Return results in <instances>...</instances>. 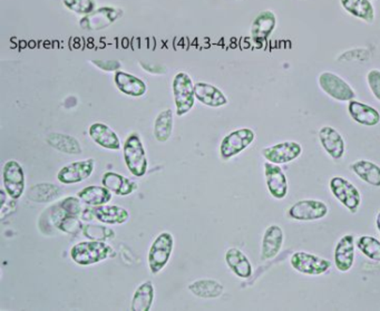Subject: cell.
<instances>
[{
  "instance_id": "1",
  "label": "cell",
  "mask_w": 380,
  "mask_h": 311,
  "mask_svg": "<svg viewBox=\"0 0 380 311\" xmlns=\"http://www.w3.org/2000/svg\"><path fill=\"white\" fill-rule=\"evenodd\" d=\"M113 255V249L105 241H84L75 245L71 250L73 260L81 265H91L108 259Z\"/></svg>"
},
{
  "instance_id": "2",
  "label": "cell",
  "mask_w": 380,
  "mask_h": 311,
  "mask_svg": "<svg viewBox=\"0 0 380 311\" xmlns=\"http://www.w3.org/2000/svg\"><path fill=\"white\" fill-rule=\"evenodd\" d=\"M123 153H124L126 166L130 173L138 178L145 175L148 171V158H146L143 143L138 134H130L126 138L124 148H123Z\"/></svg>"
},
{
  "instance_id": "3",
  "label": "cell",
  "mask_w": 380,
  "mask_h": 311,
  "mask_svg": "<svg viewBox=\"0 0 380 311\" xmlns=\"http://www.w3.org/2000/svg\"><path fill=\"white\" fill-rule=\"evenodd\" d=\"M84 202L79 199L78 197H67L61 201L57 202L53 207L48 208L46 211L43 212L41 219L45 220L47 227L57 228L59 222L64 220L65 218L69 215H74V217H81L85 208L83 205Z\"/></svg>"
},
{
  "instance_id": "4",
  "label": "cell",
  "mask_w": 380,
  "mask_h": 311,
  "mask_svg": "<svg viewBox=\"0 0 380 311\" xmlns=\"http://www.w3.org/2000/svg\"><path fill=\"white\" fill-rule=\"evenodd\" d=\"M173 94L176 114L183 116L191 111L195 103V90L191 77L187 73H178L173 79Z\"/></svg>"
},
{
  "instance_id": "5",
  "label": "cell",
  "mask_w": 380,
  "mask_h": 311,
  "mask_svg": "<svg viewBox=\"0 0 380 311\" xmlns=\"http://www.w3.org/2000/svg\"><path fill=\"white\" fill-rule=\"evenodd\" d=\"M124 11L114 6H103L97 8L90 15L83 16L79 27L85 31H98L108 29L115 21L122 19Z\"/></svg>"
},
{
  "instance_id": "6",
  "label": "cell",
  "mask_w": 380,
  "mask_h": 311,
  "mask_svg": "<svg viewBox=\"0 0 380 311\" xmlns=\"http://www.w3.org/2000/svg\"><path fill=\"white\" fill-rule=\"evenodd\" d=\"M173 235L169 233H161L154 240L148 253V267L153 275H158L168 265L173 251Z\"/></svg>"
},
{
  "instance_id": "7",
  "label": "cell",
  "mask_w": 380,
  "mask_h": 311,
  "mask_svg": "<svg viewBox=\"0 0 380 311\" xmlns=\"http://www.w3.org/2000/svg\"><path fill=\"white\" fill-rule=\"evenodd\" d=\"M319 85L322 90L334 100L350 102L356 97L355 91L352 90L351 86L334 73L324 72L320 74Z\"/></svg>"
},
{
  "instance_id": "8",
  "label": "cell",
  "mask_w": 380,
  "mask_h": 311,
  "mask_svg": "<svg viewBox=\"0 0 380 311\" xmlns=\"http://www.w3.org/2000/svg\"><path fill=\"white\" fill-rule=\"evenodd\" d=\"M330 190L334 197L337 198L338 201L344 204L351 213L357 212L361 197L360 192L351 182L342 176H334L330 180Z\"/></svg>"
},
{
  "instance_id": "9",
  "label": "cell",
  "mask_w": 380,
  "mask_h": 311,
  "mask_svg": "<svg viewBox=\"0 0 380 311\" xmlns=\"http://www.w3.org/2000/svg\"><path fill=\"white\" fill-rule=\"evenodd\" d=\"M291 265L298 272L308 275H320L327 272L332 267V262L324 258L312 255V253L298 251L294 253L290 259Z\"/></svg>"
},
{
  "instance_id": "10",
  "label": "cell",
  "mask_w": 380,
  "mask_h": 311,
  "mask_svg": "<svg viewBox=\"0 0 380 311\" xmlns=\"http://www.w3.org/2000/svg\"><path fill=\"white\" fill-rule=\"evenodd\" d=\"M255 138V132L251 128L233 131L223 138L222 143L220 146V153L225 160H229L237 154L241 153L252 143Z\"/></svg>"
},
{
  "instance_id": "11",
  "label": "cell",
  "mask_w": 380,
  "mask_h": 311,
  "mask_svg": "<svg viewBox=\"0 0 380 311\" xmlns=\"http://www.w3.org/2000/svg\"><path fill=\"white\" fill-rule=\"evenodd\" d=\"M3 181L8 197L19 199L25 191V174L17 161H8L4 166Z\"/></svg>"
},
{
  "instance_id": "12",
  "label": "cell",
  "mask_w": 380,
  "mask_h": 311,
  "mask_svg": "<svg viewBox=\"0 0 380 311\" xmlns=\"http://www.w3.org/2000/svg\"><path fill=\"white\" fill-rule=\"evenodd\" d=\"M289 217L298 221H316L328 215V207L319 200H302L289 209Z\"/></svg>"
},
{
  "instance_id": "13",
  "label": "cell",
  "mask_w": 380,
  "mask_h": 311,
  "mask_svg": "<svg viewBox=\"0 0 380 311\" xmlns=\"http://www.w3.org/2000/svg\"><path fill=\"white\" fill-rule=\"evenodd\" d=\"M94 166L95 161L93 158L67 164L58 172L57 179L63 184L79 183L92 175Z\"/></svg>"
},
{
  "instance_id": "14",
  "label": "cell",
  "mask_w": 380,
  "mask_h": 311,
  "mask_svg": "<svg viewBox=\"0 0 380 311\" xmlns=\"http://www.w3.org/2000/svg\"><path fill=\"white\" fill-rule=\"evenodd\" d=\"M302 153V146L297 142H284L277 146H269L262 151L266 160L274 164L289 163L298 158Z\"/></svg>"
},
{
  "instance_id": "15",
  "label": "cell",
  "mask_w": 380,
  "mask_h": 311,
  "mask_svg": "<svg viewBox=\"0 0 380 311\" xmlns=\"http://www.w3.org/2000/svg\"><path fill=\"white\" fill-rule=\"evenodd\" d=\"M265 175L271 195L278 200L284 199L288 193V182L280 166L267 162L265 163Z\"/></svg>"
},
{
  "instance_id": "16",
  "label": "cell",
  "mask_w": 380,
  "mask_h": 311,
  "mask_svg": "<svg viewBox=\"0 0 380 311\" xmlns=\"http://www.w3.org/2000/svg\"><path fill=\"white\" fill-rule=\"evenodd\" d=\"M355 262V239L354 235H346L339 240L334 249V265L342 272L350 270Z\"/></svg>"
},
{
  "instance_id": "17",
  "label": "cell",
  "mask_w": 380,
  "mask_h": 311,
  "mask_svg": "<svg viewBox=\"0 0 380 311\" xmlns=\"http://www.w3.org/2000/svg\"><path fill=\"white\" fill-rule=\"evenodd\" d=\"M276 15L270 11L259 14L251 26V39L257 45H262L276 29Z\"/></svg>"
},
{
  "instance_id": "18",
  "label": "cell",
  "mask_w": 380,
  "mask_h": 311,
  "mask_svg": "<svg viewBox=\"0 0 380 311\" xmlns=\"http://www.w3.org/2000/svg\"><path fill=\"white\" fill-rule=\"evenodd\" d=\"M319 140L322 148L334 160H340L344 156L346 146L342 134L332 126H324L319 131Z\"/></svg>"
},
{
  "instance_id": "19",
  "label": "cell",
  "mask_w": 380,
  "mask_h": 311,
  "mask_svg": "<svg viewBox=\"0 0 380 311\" xmlns=\"http://www.w3.org/2000/svg\"><path fill=\"white\" fill-rule=\"evenodd\" d=\"M284 245V231L279 225H270L266 230L261 248V260H271L280 253Z\"/></svg>"
},
{
  "instance_id": "20",
  "label": "cell",
  "mask_w": 380,
  "mask_h": 311,
  "mask_svg": "<svg viewBox=\"0 0 380 311\" xmlns=\"http://www.w3.org/2000/svg\"><path fill=\"white\" fill-rule=\"evenodd\" d=\"M91 138L94 141L95 143L108 148V150L118 151L120 148V141L118 134L106 124L103 123H94L90 126L88 131Z\"/></svg>"
},
{
  "instance_id": "21",
  "label": "cell",
  "mask_w": 380,
  "mask_h": 311,
  "mask_svg": "<svg viewBox=\"0 0 380 311\" xmlns=\"http://www.w3.org/2000/svg\"><path fill=\"white\" fill-rule=\"evenodd\" d=\"M195 97L202 104L209 108H221L227 104V98L215 85L207 83H197L194 84Z\"/></svg>"
},
{
  "instance_id": "22",
  "label": "cell",
  "mask_w": 380,
  "mask_h": 311,
  "mask_svg": "<svg viewBox=\"0 0 380 311\" xmlns=\"http://www.w3.org/2000/svg\"><path fill=\"white\" fill-rule=\"evenodd\" d=\"M114 83L123 94L132 97L143 96L146 93V84L134 75L128 73L115 72Z\"/></svg>"
},
{
  "instance_id": "23",
  "label": "cell",
  "mask_w": 380,
  "mask_h": 311,
  "mask_svg": "<svg viewBox=\"0 0 380 311\" xmlns=\"http://www.w3.org/2000/svg\"><path fill=\"white\" fill-rule=\"evenodd\" d=\"M348 111H349V115L352 120L357 122L358 124L365 126H375L379 124L380 113L365 103L351 100L348 105Z\"/></svg>"
},
{
  "instance_id": "24",
  "label": "cell",
  "mask_w": 380,
  "mask_h": 311,
  "mask_svg": "<svg viewBox=\"0 0 380 311\" xmlns=\"http://www.w3.org/2000/svg\"><path fill=\"white\" fill-rule=\"evenodd\" d=\"M102 183L105 188H108L110 191L120 197L130 195L138 189V183L115 172H106L103 175Z\"/></svg>"
},
{
  "instance_id": "25",
  "label": "cell",
  "mask_w": 380,
  "mask_h": 311,
  "mask_svg": "<svg viewBox=\"0 0 380 311\" xmlns=\"http://www.w3.org/2000/svg\"><path fill=\"white\" fill-rule=\"evenodd\" d=\"M92 210L95 219L106 225H123L130 218L128 210L118 207V205L102 204V205L92 207Z\"/></svg>"
},
{
  "instance_id": "26",
  "label": "cell",
  "mask_w": 380,
  "mask_h": 311,
  "mask_svg": "<svg viewBox=\"0 0 380 311\" xmlns=\"http://www.w3.org/2000/svg\"><path fill=\"white\" fill-rule=\"evenodd\" d=\"M225 261H227L229 268L239 277V278L247 279L252 275V265L247 259V255L239 250V249H229L225 253Z\"/></svg>"
},
{
  "instance_id": "27",
  "label": "cell",
  "mask_w": 380,
  "mask_h": 311,
  "mask_svg": "<svg viewBox=\"0 0 380 311\" xmlns=\"http://www.w3.org/2000/svg\"><path fill=\"white\" fill-rule=\"evenodd\" d=\"M77 197L86 205L96 207V205L108 203L112 200V191L105 188L104 185H91L81 190L77 193Z\"/></svg>"
},
{
  "instance_id": "28",
  "label": "cell",
  "mask_w": 380,
  "mask_h": 311,
  "mask_svg": "<svg viewBox=\"0 0 380 311\" xmlns=\"http://www.w3.org/2000/svg\"><path fill=\"white\" fill-rule=\"evenodd\" d=\"M47 143L55 150L66 154L82 153V146L74 136L61 134V133H51L46 138Z\"/></svg>"
},
{
  "instance_id": "29",
  "label": "cell",
  "mask_w": 380,
  "mask_h": 311,
  "mask_svg": "<svg viewBox=\"0 0 380 311\" xmlns=\"http://www.w3.org/2000/svg\"><path fill=\"white\" fill-rule=\"evenodd\" d=\"M189 290L199 298L215 299L222 295L225 287L213 279H201L189 285Z\"/></svg>"
},
{
  "instance_id": "30",
  "label": "cell",
  "mask_w": 380,
  "mask_h": 311,
  "mask_svg": "<svg viewBox=\"0 0 380 311\" xmlns=\"http://www.w3.org/2000/svg\"><path fill=\"white\" fill-rule=\"evenodd\" d=\"M342 7L357 19L373 24L375 21V9L370 0H340Z\"/></svg>"
},
{
  "instance_id": "31",
  "label": "cell",
  "mask_w": 380,
  "mask_h": 311,
  "mask_svg": "<svg viewBox=\"0 0 380 311\" xmlns=\"http://www.w3.org/2000/svg\"><path fill=\"white\" fill-rule=\"evenodd\" d=\"M350 170L369 185L380 188V166L374 162L361 160L352 163Z\"/></svg>"
},
{
  "instance_id": "32",
  "label": "cell",
  "mask_w": 380,
  "mask_h": 311,
  "mask_svg": "<svg viewBox=\"0 0 380 311\" xmlns=\"http://www.w3.org/2000/svg\"><path fill=\"white\" fill-rule=\"evenodd\" d=\"M154 300V287L151 281H145L142 283L135 293H134L133 300L130 309L133 311H148L151 310Z\"/></svg>"
},
{
  "instance_id": "33",
  "label": "cell",
  "mask_w": 380,
  "mask_h": 311,
  "mask_svg": "<svg viewBox=\"0 0 380 311\" xmlns=\"http://www.w3.org/2000/svg\"><path fill=\"white\" fill-rule=\"evenodd\" d=\"M61 194V188L51 183H39L31 186L27 197L36 203H45L56 199Z\"/></svg>"
},
{
  "instance_id": "34",
  "label": "cell",
  "mask_w": 380,
  "mask_h": 311,
  "mask_svg": "<svg viewBox=\"0 0 380 311\" xmlns=\"http://www.w3.org/2000/svg\"><path fill=\"white\" fill-rule=\"evenodd\" d=\"M173 132V112L165 110L160 113L154 123V136L158 142H166Z\"/></svg>"
},
{
  "instance_id": "35",
  "label": "cell",
  "mask_w": 380,
  "mask_h": 311,
  "mask_svg": "<svg viewBox=\"0 0 380 311\" xmlns=\"http://www.w3.org/2000/svg\"><path fill=\"white\" fill-rule=\"evenodd\" d=\"M357 247L366 257L371 260L380 262V243L379 240L369 235L360 237L357 241Z\"/></svg>"
},
{
  "instance_id": "36",
  "label": "cell",
  "mask_w": 380,
  "mask_h": 311,
  "mask_svg": "<svg viewBox=\"0 0 380 311\" xmlns=\"http://www.w3.org/2000/svg\"><path fill=\"white\" fill-rule=\"evenodd\" d=\"M83 233L88 239L97 240V241H106V240L115 238L114 231L103 225H85L83 228Z\"/></svg>"
},
{
  "instance_id": "37",
  "label": "cell",
  "mask_w": 380,
  "mask_h": 311,
  "mask_svg": "<svg viewBox=\"0 0 380 311\" xmlns=\"http://www.w3.org/2000/svg\"><path fill=\"white\" fill-rule=\"evenodd\" d=\"M68 11L77 15L86 16L95 11L94 0H61Z\"/></svg>"
},
{
  "instance_id": "38",
  "label": "cell",
  "mask_w": 380,
  "mask_h": 311,
  "mask_svg": "<svg viewBox=\"0 0 380 311\" xmlns=\"http://www.w3.org/2000/svg\"><path fill=\"white\" fill-rule=\"evenodd\" d=\"M83 220L81 217H74V215H69V217L65 218L64 220H61L57 225L56 229L63 233H68V235H76V233L83 231Z\"/></svg>"
},
{
  "instance_id": "39",
  "label": "cell",
  "mask_w": 380,
  "mask_h": 311,
  "mask_svg": "<svg viewBox=\"0 0 380 311\" xmlns=\"http://www.w3.org/2000/svg\"><path fill=\"white\" fill-rule=\"evenodd\" d=\"M92 64L104 72H118L122 67L120 61L116 59H93Z\"/></svg>"
},
{
  "instance_id": "40",
  "label": "cell",
  "mask_w": 380,
  "mask_h": 311,
  "mask_svg": "<svg viewBox=\"0 0 380 311\" xmlns=\"http://www.w3.org/2000/svg\"><path fill=\"white\" fill-rule=\"evenodd\" d=\"M367 82L374 96L380 101V71H377V69L370 71L367 74Z\"/></svg>"
},
{
  "instance_id": "41",
  "label": "cell",
  "mask_w": 380,
  "mask_h": 311,
  "mask_svg": "<svg viewBox=\"0 0 380 311\" xmlns=\"http://www.w3.org/2000/svg\"><path fill=\"white\" fill-rule=\"evenodd\" d=\"M140 65L144 71L151 73V74H164L165 73V68L161 65L150 64V63H143V61H140Z\"/></svg>"
},
{
  "instance_id": "42",
  "label": "cell",
  "mask_w": 380,
  "mask_h": 311,
  "mask_svg": "<svg viewBox=\"0 0 380 311\" xmlns=\"http://www.w3.org/2000/svg\"><path fill=\"white\" fill-rule=\"evenodd\" d=\"M376 225H377V229H378V231H379V235H380V212L379 213H378L377 220H376Z\"/></svg>"
}]
</instances>
